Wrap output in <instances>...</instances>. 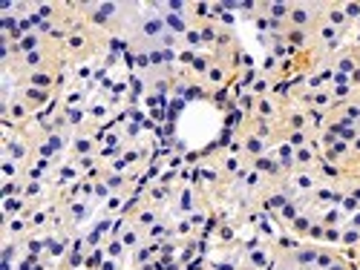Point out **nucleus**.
Returning a JSON list of instances; mask_svg holds the SVG:
<instances>
[{"mask_svg":"<svg viewBox=\"0 0 360 270\" xmlns=\"http://www.w3.org/2000/svg\"><path fill=\"white\" fill-rule=\"evenodd\" d=\"M78 12L84 15V26H89L92 32H116L121 29L127 21H132L136 6H121V3H84L78 6Z\"/></svg>","mask_w":360,"mask_h":270,"instance_id":"nucleus-1","label":"nucleus"},{"mask_svg":"<svg viewBox=\"0 0 360 270\" xmlns=\"http://www.w3.org/2000/svg\"><path fill=\"white\" fill-rule=\"evenodd\" d=\"M323 24V3H291L289 12V29H302V32H317V26Z\"/></svg>","mask_w":360,"mask_h":270,"instance_id":"nucleus-2","label":"nucleus"},{"mask_svg":"<svg viewBox=\"0 0 360 270\" xmlns=\"http://www.w3.org/2000/svg\"><path fill=\"white\" fill-rule=\"evenodd\" d=\"M61 52H64V57H72V61H84V57H89L92 52H96V32L84 24L75 26Z\"/></svg>","mask_w":360,"mask_h":270,"instance_id":"nucleus-3","label":"nucleus"},{"mask_svg":"<svg viewBox=\"0 0 360 270\" xmlns=\"http://www.w3.org/2000/svg\"><path fill=\"white\" fill-rule=\"evenodd\" d=\"M280 127L286 132H314L311 129V118H309V109L300 107V104H286V109H282L280 115Z\"/></svg>","mask_w":360,"mask_h":270,"instance_id":"nucleus-4","label":"nucleus"},{"mask_svg":"<svg viewBox=\"0 0 360 270\" xmlns=\"http://www.w3.org/2000/svg\"><path fill=\"white\" fill-rule=\"evenodd\" d=\"M0 115H3V124L9 127H24L32 115V107L21 98V95H15V98H3L0 104Z\"/></svg>","mask_w":360,"mask_h":270,"instance_id":"nucleus-5","label":"nucleus"},{"mask_svg":"<svg viewBox=\"0 0 360 270\" xmlns=\"http://www.w3.org/2000/svg\"><path fill=\"white\" fill-rule=\"evenodd\" d=\"M286 109V101L280 98V95H265V98H254V109L248 118H262V121H277L280 124V115Z\"/></svg>","mask_w":360,"mask_h":270,"instance_id":"nucleus-6","label":"nucleus"},{"mask_svg":"<svg viewBox=\"0 0 360 270\" xmlns=\"http://www.w3.org/2000/svg\"><path fill=\"white\" fill-rule=\"evenodd\" d=\"M265 152H268V141H262L259 135H254V132H248V129H239V156L245 159V161H257V159H262Z\"/></svg>","mask_w":360,"mask_h":270,"instance_id":"nucleus-7","label":"nucleus"},{"mask_svg":"<svg viewBox=\"0 0 360 270\" xmlns=\"http://www.w3.org/2000/svg\"><path fill=\"white\" fill-rule=\"evenodd\" d=\"M21 87H35V89H58V69H41V72H24L17 75Z\"/></svg>","mask_w":360,"mask_h":270,"instance_id":"nucleus-8","label":"nucleus"},{"mask_svg":"<svg viewBox=\"0 0 360 270\" xmlns=\"http://www.w3.org/2000/svg\"><path fill=\"white\" fill-rule=\"evenodd\" d=\"M162 219V207H156V204H147V201H142L136 210H132V216H130V224L132 227H139L142 233L144 230H150L156 222Z\"/></svg>","mask_w":360,"mask_h":270,"instance_id":"nucleus-9","label":"nucleus"},{"mask_svg":"<svg viewBox=\"0 0 360 270\" xmlns=\"http://www.w3.org/2000/svg\"><path fill=\"white\" fill-rule=\"evenodd\" d=\"M317 219H320V213H317V210L314 207H306V210H302V213L289 224V233L294 236V239H302V242H306V236H309V230L317 224Z\"/></svg>","mask_w":360,"mask_h":270,"instance_id":"nucleus-10","label":"nucleus"},{"mask_svg":"<svg viewBox=\"0 0 360 270\" xmlns=\"http://www.w3.org/2000/svg\"><path fill=\"white\" fill-rule=\"evenodd\" d=\"M323 21L329 26H334L340 35H346L352 29V21H349L346 12H343V3H323Z\"/></svg>","mask_w":360,"mask_h":270,"instance_id":"nucleus-11","label":"nucleus"},{"mask_svg":"<svg viewBox=\"0 0 360 270\" xmlns=\"http://www.w3.org/2000/svg\"><path fill=\"white\" fill-rule=\"evenodd\" d=\"M282 41L289 44L291 52H306L314 44V35L311 32H302V29H282Z\"/></svg>","mask_w":360,"mask_h":270,"instance_id":"nucleus-12","label":"nucleus"},{"mask_svg":"<svg viewBox=\"0 0 360 270\" xmlns=\"http://www.w3.org/2000/svg\"><path fill=\"white\" fill-rule=\"evenodd\" d=\"M3 156H6L9 161H15V164H21V167H24V161L32 156V144H29V141H24L21 135H17V138H9V141H6Z\"/></svg>","mask_w":360,"mask_h":270,"instance_id":"nucleus-13","label":"nucleus"},{"mask_svg":"<svg viewBox=\"0 0 360 270\" xmlns=\"http://www.w3.org/2000/svg\"><path fill=\"white\" fill-rule=\"evenodd\" d=\"M228 78H231V66L214 57L211 66H207V72H205V84L207 87H222V84H228Z\"/></svg>","mask_w":360,"mask_h":270,"instance_id":"nucleus-14","label":"nucleus"},{"mask_svg":"<svg viewBox=\"0 0 360 270\" xmlns=\"http://www.w3.org/2000/svg\"><path fill=\"white\" fill-rule=\"evenodd\" d=\"M17 95H21V98L32 107V112L41 109V107H46V104L52 101V92H49V89H35V87H21V92H17Z\"/></svg>","mask_w":360,"mask_h":270,"instance_id":"nucleus-15","label":"nucleus"},{"mask_svg":"<svg viewBox=\"0 0 360 270\" xmlns=\"http://www.w3.org/2000/svg\"><path fill=\"white\" fill-rule=\"evenodd\" d=\"M92 150H96V144H92V135L78 129L72 135V156L75 159H89L92 156Z\"/></svg>","mask_w":360,"mask_h":270,"instance_id":"nucleus-16","label":"nucleus"},{"mask_svg":"<svg viewBox=\"0 0 360 270\" xmlns=\"http://www.w3.org/2000/svg\"><path fill=\"white\" fill-rule=\"evenodd\" d=\"M167 236H173V227H170L164 219H159L150 230H144V244H162Z\"/></svg>","mask_w":360,"mask_h":270,"instance_id":"nucleus-17","label":"nucleus"},{"mask_svg":"<svg viewBox=\"0 0 360 270\" xmlns=\"http://www.w3.org/2000/svg\"><path fill=\"white\" fill-rule=\"evenodd\" d=\"M170 199H173V190H170V184H153L147 190V196H144V201L147 204H156V207H164Z\"/></svg>","mask_w":360,"mask_h":270,"instance_id":"nucleus-18","label":"nucleus"},{"mask_svg":"<svg viewBox=\"0 0 360 270\" xmlns=\"http://www.w3.org/2000/svg\"><path fill=\"white\" fill-rule=\"evenodd\" d=\"M271 262V253L265 247H248V253H245V267L248 270H262V267H268Z\"/></svg>","mask_w":360,"mask_h":270,"instance_id":"nucleus-19","label":"nucleus"},{"mask_svg":"<svg viewBox=\"0 0 360 270\" xmlns=\"http://www.w3.org/2000/svg\"><path fill=\"white\" fill-rule=\"evenodd\" d=\"M196 192L194 190H187V187H182L179 192H176V213H182V216H194L196 213Z\"/></svg>","mask_w":360,"mask_h":270,"instance_id":"nucleus-20","label":"nucleus"},{"mask_svg":"<svg viewBox=\"0 0 360 270\" xmlns=\"http://www.w3.org/2000/svg\"><path fill=\"white\" fill-rule=\"evenodd\" d=\"M340 37H343V35H340L334 26H329L326 21L320 24V26H317V32H314V41H317V44H323L326 49H329V46H337Z\"/></svg>","mask_w":360,"mask_h":270,"instance_id":"nucleus-21","label":"nucleus"},{"mask_svg":"<svg viewBox=\"0 0 360 270\" xmlns=\"http://www.w3.org/2000/svg\"><path fill=\"white\" fill-rule=\"evenodd\" d=\"M340 259H343V256H340L334 247H329V244H320V253H317L314 270H329V267H332V264H337Z\"/></svg>","mask_w":360,"mask_h":270,"instance_id":"nucleus-22","label":"nucleus"},{"mask_svg":"<svg viewBox=\"0 0 360 270\" xmlns=\"http://www.w3.org/2000/svg\"><path fill=\"white\" fill-rule=\"evenodd\" d=\"M248 92L254 95V98H265V95H274V78H268V75H257V78L251 81Z\"/></svg>","mask_w":360,"mask_h":270,"instance_id":"nucleus-23","label":"nucleus"},{"mask_svg":"<svg viewBox=\"0 0 360 270\" xmlns=\"http://www.w3.org/2000/svg\"><path fill=\"white\" fill-rule=\"evenodd\" d=\"M337 187L343 190V196H346V199H354V201L360 204V176H357V172H346L343 181H340Z\"/></svg>","mask_w":360,"mask_h":270,"instance_id":"nucleus-24","label":"nucleus"},{"mask_svg":"<svg viewBox=\"0 0 360 270\" xmlns=\"http://www.w3.org/2000/svg\"><path fill=\"white\" fill-rule=\"evenodd\" d=\"M101 181L107 184L110 192H127V190H130V179L121 176V172H107V176H104Z\"/></svg>","mask_w":360,"mask_h":270,"instance_id":"nucleus-25","label":"nucleus"},{"mask_svg":"<svg viewBox=\"0 0 360 270\" xmlns=\"http://www.w3.org/2000/svg\"><path fill=\"white\" fill-rule=\"evenodd\" d=\"M340 247H360V230L354 227H343V236H340Z\"/></svg>","mask_w":360,"mask_h":270,"instance_id":"nucleus-26","label":"nucleus"},{"mask_svg":"<svg viewBox=\"0 0 360 270\" xmlns=\"http://www.w3.org/2000/svg\"><path fill=\"white\" fill-rule=\"evenodd\" d=\"M340 236H343V227H337V224H326L323 244H340Z\"/></svg>","mask_w":360,"mask_h":270,"instance_id":"nucleus-27","label":"nucleus"},{"mask_svg":"<svg viewBox=\"0 0 360 270\" xmlns=\"http://www.w3.org/2000/svg\"><path fill=\"white\" fill-rule=\"evenodd\" d=\"M343 12H346V17H349V21L354 24L357 17H360V3H352V0H349V3H343Z\"/></svg>","mask_w":360,"mask_h":270,"instance_id":"nucleus-28","label":"nucleus"},{"mask_svg":"<svg viewBox=\"0 0 360 270\" xmlns=\"http://www.w3.org/2000/svg\"><path fill=\"white\" fill-rule=\"evenodd\" d=\"M187 44H191V46H202V35H199V29H196V24L191 26V29H187Z\"/></svg>","mask_w":360,"mask_h":270,"instance_id":"nucleus-29","label":"nucleus"},{"mask_svg":"<svg viewBox=\"0 0 360 270\" xmlns=\"http://www.w3.org/2000/svg\"><path fill=\"white\" fill-rule=\"evenodd\" d=\"M349 81H352V89H354V92H360V66L349 75Z\"/></svg>","mask_w":360,"mask_h":270,"instance_id":"nucleus-30","label":"nucleus"},{"mask_svg":"<svg viewBox=\"0 0 360 270\" xmlns=\"http://www.w3.org/2000/svg\"><path fill=\"white\" fill-rule=\"evenodd\" d=\"M352 52H354V61H357V66H360V49H357V46H352Z\"/></svg>","mask_w":360,"mask_h":270,"instance_id":"nucleus-31","label":"nucleus"},{"mask_svg":"<svg viewBox=\"0 0 360 270\" xmlns=\"http://www.w3.org/2000/svg\"><path fill=\"white\" fill-rule=\"evenodd\" d=\"M354 101H357V104H360V92H354Z\"/></svg>","mask_w":360,"mask_h":270,"instance_id":"nucleus-32","label":"nucleus"}]
</instances>
